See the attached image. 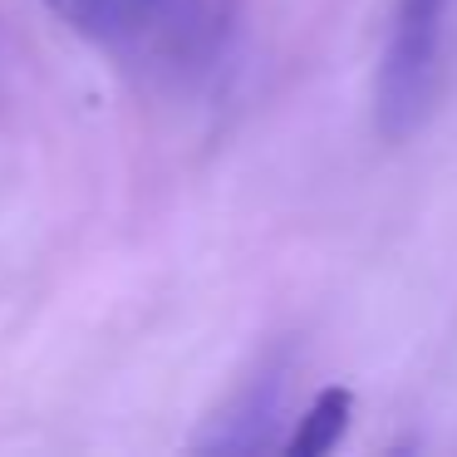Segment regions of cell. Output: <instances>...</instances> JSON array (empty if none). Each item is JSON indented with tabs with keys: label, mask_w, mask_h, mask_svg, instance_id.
<instances>
[{
	"label": "cell",
	"mask_w": 457,
	"mask_h": 457,
	"mask_svg": "<svg viewBox=\"0 0 457 457\" xmlns=\"http://www.w3.org/2000/svg\"><path fill=\"white\" fill-rule=\"evenodd\" d=\"M447 15H453V0H398L394 5V30H388L384 70H378V133L384 138H408L423 119L437 79Z\"/></svg>",
	"instance_id": "1"
},
{
	"label": "cell",
	"mask_w": 457,
	"mask_h": 457,
	"mask_svg": "<svg viewBox=\"0 0 457 457\" xmlns=\"http://www.w3.org/2000/svg\"><path fill=\"white\" fill-rule=\"evenodd\" d=\"M45 5L94 45H138L168 15V0H45Z\"/></svg>",
	"instance_id": "2"
},
{
	"label": "cell",
	"mask_w": 457,
	"mask_h": 457,
	"mask_svg": "<svg viewBox=\"0 0 457 457\" xmlns=\"http://www.w3.org/2000/svg\"><path fill=\"white\" fill-rule=\"evenodd\" d=\"M349 418H354V394H349V388H339V384L335 388H320V394L310 398L305 418L295 423V433H290L286 453L320 457V453H329V447H339Z\"/></svg>",
	"instance_id": "3"
}]
</instances>
